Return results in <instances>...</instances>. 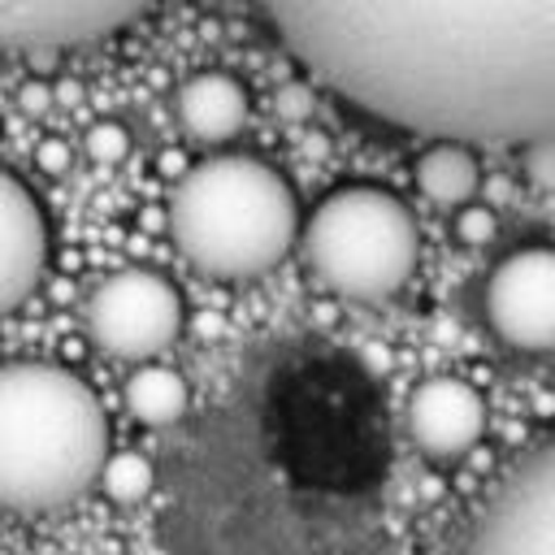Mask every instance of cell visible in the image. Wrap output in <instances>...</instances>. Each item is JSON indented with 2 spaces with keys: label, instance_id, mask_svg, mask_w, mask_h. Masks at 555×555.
Returning <instances> with one entry per match:
<instances>
[{
  "label": "cell",
  "instance_id": "cell-15",
  "mask_svg": "<svg viewBox=\"0 0 555 555\" xmlns=\"http://www.w3.org/2000/svg\"><path fill=\"white\" fill-rule=\"evenodd\" d=\"M126 152H130V139H126V130H121L117 121H95V126L87 130V156H91V160L117 165Z\"/></svg>",
  "mask_w": 555,
  "mask_h": 555
},
{
  "label": "cell",
  "instance_id": "cell-2",
  "mask_svg": "<svg viewBox=\"0 0 555 555\" xmlns=\"http://www.w3.org/2000/svg\"><path fill=\"white\" fill-rule=\"evenodd\" d=\"M108 455V416L69 369L0 364V507L61 512L82 499Z\"/></svg>",
  "mask_w": 555,
  "mask_h": 555
},
{
  "label": "cell",
  "instance_id": "cell-8",
  "mask_svg": "<svg viewBox=\"0 0 555 555\" xmlns=\"http://www.w3.org/2000/svg\"><path fill=\"white\" fill-rule=\"evenodd\" d=\"M156 0H0V48H78L117 35Z\"/></svg>",
  "mask_w": 555,
  "mask_h": 555
},
{
  "label": "cell",
  "instance_id": "cell-19",
  "mask_svg": "<svg viewBox=\"0 0 555 555\" xmlns=\"http://www.w3.org/2000/svg\"><path fill=\"white\" fill-rule=\"evenodd\" d=\"M278 108H282L286 117H304V113H308V91H304V87H286V91L278 95Z\"/></svg>",
  "mask_w": 555,
  "mask_h": 555
},
{
  "label": "cell",
  "instance_id": "cell-14",
  "mask_svg": "<svg viewBox=\"0 0 555 555\" xmlns=\"http://www.w3.org/2000/svg\"><path fill=\"white\" fill-rule=\"evenodd\" d=\"M95 481L104 486V494H108L113 503H139V499L152 494L156 473H152V460L139 455V451H108Z\"/></svg>",
  "mask_w": 555,
  "mask_h": 555
},
{
  "label": "cell",
  "instance_id": "cell-11",
  "mask_svg": "<svg viewBox=\"0 0 555 555\" xmlns=\"http://www.w3.org/2000/svg\"><path fill=\"white\" fill-rule=\"evenodd\" d=\"M247 113H251L247 87L221 69H204L186 78L178 91V121L191 139H204V143L234 139L247 126Z\"/></svg>",
  "mask_w": 555,
  "mask_h": 555
},
{
  "label": "cell",
  "instance_id": "cell-3",
  "mask_svg": "<svg viewBox=\"0 0 555 555\" xmlns=\"http://www.w3.org/2000/svg\"><path fill=\"white\" fill-rule=\"evenodd\" d=\"M169 234L199 273L225 282L256 278L291 251L299 204L273 165L256 156H208L178 178Z\"/></svg>",
  "mask_w": 555,
  "mask_h": 555
},
{
  "label": "cell",
  "instance_id": "cell-10",
  "mask_svg": "<svg viewBox=\"0 0 555 555\" xmlns=\"http://www.w3.org/2000/svg\"><path fill=\"white\" fill-rule=\"evenodd\" d=\"M408 434L434 460H460L486 434V399L460 377H429L408 399Z\"/></svg>",
  "mask_w": 555,
  "mask_h": 555
},
{
  "label": "cell",
  "instance_id": "cell-13",
  "mask_svg": "<svg viewBox=\"0 0 555 555\" xmlns=\"http://www.w3.org/2000/svg\"><path fill=\"white\" fill-rule=\"evenodd\" d=\"M186 382L178 369H165V364H139L130 377H126V412L139 421V425H173L182 421L186 412Z\"/></svg>",
  "mask_w": 555,
  "mask_h": 555
},
{
  "label": "cell",
  "instance_id": "cell-1",
  "mask_svg": "<svg viewBox=\"0 0 555 555\" xmlns=\"http://www.w3.org/2000/svg\"><path fill=\"white\" fill-rule=\"evenodd\" d=\"M351 108L438 143L529 147L555 130V0H260Z\"/></svg>",
  "mask_w": 555,
  "mask_h": 555
},
{
  "label": "cell",
  "instance_id": "cell-7",
  "mask_svg": "<svg viewBox=\"0 0 555 555\" xmlns=\"http://www.w3.org/2000/svg\"><path fill=\"white\" fill-rule=\"evenodd\" d=\"M486 321L525 356H546L555 347V256L546 243H529L494 264L486 282Z\"/></svg>",
  "mask_w": 555,
  "mask_h": 555
},
{
  "label": "cell",
  "instance_id": "cell-9",
  "mask_svg": "<svg viewBox=\"0 0 555 555\" xmlns=\"http://www.w3.org/2000/svg\"><path fill=\"white\" fill-rule=\"evenodd\" d=\"M48 264V221L39 199L0 169V317L22 308Z\"/></svg>",
  "mask_w": 555,
  "mask_h": 555
},
{
  "label": "cell",
  "instance_id": "cell-12",
  "mask_svg": "<svg viewBox=\"0 0 555 555\" xmlns=\"http://www.w3.org/2000/svg\"><path fill=\"white\" fill-rule=\"evenodd\" d=\"M416 186L429 204H442V208H460L477 195V182H481V169H477V156L464 147V143H434L416 156Z\"/></svg>",
  "mask_w": 555,
  "mask_h": 555
},
{
  "label": "cell",
  "instance_id": "cell-4",
  "mask_svg": "<svg viewBox=\"0 0 555 555\" xmlns=\"http://www.w3.org/2000/svg\"><path fill=\"white\" fill-rule=\"evenodd\" d=\"M304 260L334 295L377 304L416 273L421 230L399 195L382 186H338L304 225Z\"/></svg>",
  "mask_w": 555,
  "mask_h": 555
},
{
  "label": "cell",
  "instance_id": "cell-17",
  "mask_svg": "<svg viewBox=\"0 0 555 555\" xmlns=\"http://www.w3.org/2000/svg\"><path fill=\"white\" fill-rule=\"evenodd\" d=\"M35 160H39L43 173H61V169L69 165V143H65V139H43V143L35 147Z\"/></svg>",
  "mask_w": 555,
  "mask_h": 555
},
{
  "label": "cell",
  "instance_id": "cell-16",
  "mask_svg": "<svg viewBox=\"0 0 555 555\" xmlns=\"http://www.w3.org/2000/svg\"><path fill=\"white\" fill-rule=\"evenodd\" d=\"M455 230H460V238L473 243V247H477V243H490V234H494V212L481 208V204H468V208H460Z\"/></svg>",
  "mask_w": 555,
  "mask_h": 555
},
{
  "label": "cell",
  "instance_id": "cell-20",
  "mask_svg": "<svg viewBox=\"0 0 555 555\" xmlns=\"http://www.w3.org/2000/svg\"><path fill=\"white\" fill-rule=\"evenodd\" d=\"M22 104H26L30 113H39V108L48 104V87H43V82H39V87H26V91H22Z\"/></svg>",
  "mask_w": 555,
  "mask_h": 555
},
{
  "label": "cell",
  "instance_id": "cell-18",
  "mask_svg": "<svg viewBox=\"0 0 555 555\" xmlns=\"http://www.w3.org/2000/svg\"><path fill=\"white\" fill-rule=\"evenodd\" d=\"M529 178L533 186H551V139L546 143H529Z\"/></svg>",
  "mask_w": 555,
  "mask_h": 555
},
{
  "label": "cell",
  "instance_id": "cell-6",
  "mask_svg": "<svg viewBox=\"0 0 555 555\" xmlns=\"http://www.w3.org/2000/svg\"><path fill=\"white\" fill-rule=\"evenodd\" d=\"M460 555H555V451L538 442L477 512Z\"/></svg>",
  "mask_w": 555,
  "mask_h": 555
},
{
  "label": "cell",
  "instance_id": "cell-5",
  "mask_svg": "<svg viewBox=\"0 0 555 555\" xmlns=\"http://www.w3.org/2000/svg\"><path fill=\"white\" fill-rule=\"evenodd\" d=\"M182 295L152 269H121L87 299V334L117 360H152L182 334Z\"/></svg>",
  "mask_w": 555,
  "mask_h": 555
}]
</instances>
